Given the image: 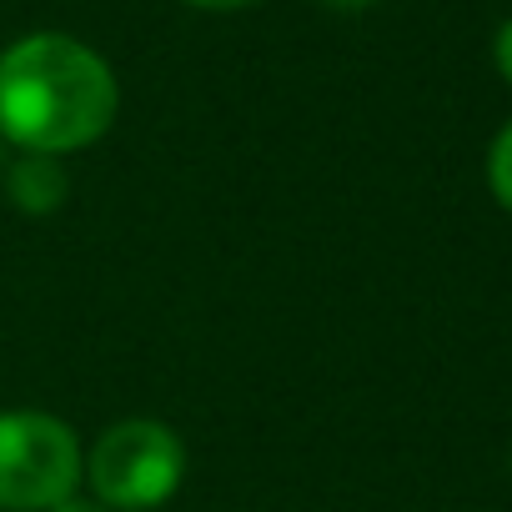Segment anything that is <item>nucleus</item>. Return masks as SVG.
I'll return each instance as SVG.
<instances>
[{"mask_svg":"<svg viewBox=\"0 0 512 512\" xmlns=\"http://www.w3.org/2000/svg\"><path fill=\"white\" fill-rule=\"evenodd\" d=\"M507 462H512V457H507Z\"/></svg>","mask_w":512,"mask_h":512,"instance_id":"9d476101","label":"nucleus"},{"mask_svg":"<svg viewBox=\"0 0 512 512\" xmlns=\"http://www.w3.org/2000/svg\"><path fill=\"white\" fill-rule=\"evenodd\" d=\"M51 512H111V507H101V502H91V497H76V492H71V497H66V502H56Z\"/></svg>","mask_w":512,"mask_h":512,"instance_id":"0eeeda50","label":"nucleus"},{"mask_svg":"<svg viewBox=\"0 0 512 512\" xmlns=\"http://www.w3.org/2000/svg\"><path fill=\"white\" fill-rule=\"evenodd\" d=\"M186 6H196V11H241V6H251V0H186Z\"/></svg>","mask_w":512,"mask_h":512,"instance_id":"6e6552de","label":"nucleus"},{"mask_svg":"<svg viewBox=\"0 0 512 512\" xmlns=\"http://www.w3.org/2000/svg\"><path fill=\"white\" fill-rule=\"evenodd\" d=\"M86 477L76 432L51 412H0V512H51Z\"/></svg>","mask_w":512,"mask_h":512,"instance_id":"f03ea898","label":"nucleus"},{"mask_svg":"<svg viewBox=\"0 0 512 512\" xmlns=\"http://www.w3.org/2000/svg\"><path fill=\"white\" fill-rule=\"evenodd\" d=\"M86 477L96 487V502L111 512H146L161 507L181 477H186V447L166 422L131 417L96 437L86 457Z\"/></svg>","mask_w":512,"mask_h":512,"instance_id":"7ed1b4c3","label":"nucleus"},{"mask_svg":"<svg viewBox=\"0 0 512 512\" xmlns=\"http://www.w3.org/2000/svg\"><path fill=\"white\" fill-rule=\"evenodd\" d=\"M492 61H497V71H502V81L512 86V16L497 26V36H492Z\"/></svg>","mask_w":512,"mask_h":512,"instance_id":"423d86ee","label":"nucleus"},{"mask_svg":"<svg viewBox=\"0 0 512 512\" xmlns=\"http://www.w3.org/2000/svg\"><path fill=\"white\" fill-rule=\"evenodd\" d=\"M116 71L76 36L36 31L0 51V136L21 151L66 156L111 131Z\"/></svg>","mask_w":512,"mask_h":512,"instance_id":"f257e3e1","label":"nucleus"},{"mask_svg":"<svg viewBox=\"0 0 512 512\" xmlns=\"http://www.w3.org/2000/svg\"><path fill=\"white\" fill-rule=\"evenodd\" d=\"M487 191L497 196L502 211H512V121L487 146Z\"/></svg>","mask_w":512,"mask_h":512,"instance_id":"39448f33","label":"nucleus"},{"mask_svg":"<svg viewBox=\"0 0 512 512\" xmlns=\"http://www.w3.org/2000/svg\"><path fill=\"white\" fill-rule=\"evenodd\" d=\"M6 191H11V201H16L21 211H36V216H41V211H56V206L66 201V171H61L56 156L26 151V156L11 166Z\"/></svg>","mask_w":512,"mask_h":512,"instance_id":"20e7f679","label":"nucleus"},{"mask_svg":"<svg viewBox=\"0 0 512 512\" xmlns=\"http://www.w3.org/2000/svg\"><path fill=\"white\" fill-rule=\"evenodd\" d=\"M322 6H332V11H362V6H372V0H322Z\"/></svg>","mask_w":512,"mask_h":512,"instance_id":"1a4fd4ad","label":"nucleus"}]
</instances>
